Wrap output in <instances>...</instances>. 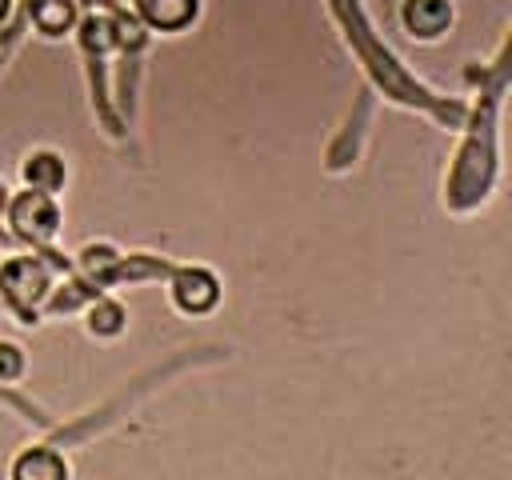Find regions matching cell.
Segmentation results:
<instances>
[{
	"instance_id": "2",
	"label": "cell",
	"mask_w": 512,
	"mask_h": 480,
	"mask_svg": "<svg viewBox=\"0 0 512 480\" xmlns=\"http://www.w3.org/2000/svg\"><path fill=\"white\" fill-rule=\"evenodd\" d=\"M8 224H12V232H16L20 240H28L32 248H44V244H52V236H56V228H60V208H56L52 192L28 188V192H20V196L12 200Z\"/></svg>"
},
{
	"instance_id": "7",
	"label": "cell",
	"mask_w": 512,
	"mask_h": 480,
	"mask_svg": "<svg viewBox=\"0 0 512 480\" xmlns=\"http://www.w3.org/2000/svg\"><path fill=\"white\" fill-rule=\"evenodd\" d=\"M20 176H24V184L28 188H36V192H60L64 188V180H68V168H64V160L56 156V152H32L24 164H20Z\"/></svg>"
},
{
	"instance_id": "1",
	"label": "cell",
	"mask_w": 512,
	"mask_h": 480,
	"mask_svg": "<svg viewBox=\"0 0 512 480\" xmlns=\"http://www.w3.org/2000/svg\"><path fill=\"white\" fill-rule=\"evenodd\" d=\"M52 288V272L44 260L36 256H16L8 264H0V292L4 300L24 316V320H36V308L44 304Z\"/></svg>"
},
{
	"instance_id": "8",
	"label": "cell",
	"mask_w": 512,
	"mask_h": 480,
	"mask_svg": "<svg viewBox=\"0 0 512 480\" xmlns=\"http://www.w3.org/2000/svg\"><path fill=\"white\" fill-rule=\"evenodd\" d=\"M124 320H128V312H124V304L112 300V296H96V300L88 304V312H84V328H88L92 336H120V332H124Z\"/></svg>"
},
{
	"instance_id": "9",
	"label": "cell",
	"mask_w": 512,
	"mask_h": 480,
	"mask_svg": "<svg viewBox=\"0 0 512 480\" xmlns=\"http://www.w3.org/2000/svg\"><path fill=\"white\" fill-rule=\"evenodd\" d=\"M32 24L44 36H64L76 24V0H36L32 4Z\"/></svg>"
},
{
	"instance_id": "6",
	"label": "cell",
	"mask_w": 512,
	"mask_h": 480,
	"mask_svg": "<svg viewBox=\"0 0 512 480\" xmlns=\"http://www.w3.org/2000/svg\"><path fill=\"white\" fill-rule=\"evenodd\" d=\"M140 8V20L148 28H160V32H180L184 24L196 20L200 12V0H136Z\"/></svg>"
},
{
	"instance_id": "5",
	"label": "cell",
	"mask_w": 512,
	"mask_h": 480,
	"mask_svg": "<svg viewBox=\"0 0 512 480\" xmlns=\"http://www.w3.org/2000/svg\"><path fill=\"white\" fill-rule=\"evenodd\" d=\"M12 476L16 480H64L68 476V460L56 448L36 444V448H24L12 460Z\"/></svg>"
},
{
	"instance_id": "10",
	"label": "cell",
	"mask_w": 512,
	"mask_h": 480,
	"mask_svg": "<svg viewBox=\"0 0 512 480\" xmlns=\"http://www.w3.org/2000/svg\"><path fill=\"white\" fill-rule=\"evenodd\" d=\"M80 44L88 52H108L116 48V20L112 16H84L80 24Z\"/></svg>"
},
{
	"instance_id": "4",
	"label": "cell",
	"mask_w": 512,
	"mask_h": 480,
	"mask_svg": "<svg viewBox=\"0 0 512 480\" xmlns=\"http://www.w3.org/2000/svg\"><path fill=\"white\" fill-rule=\"evenodd\" d=\"M400 24L412 40H440L456 24V4L452 0H400Z\"/></svg>"
},
{
	"instance_id": "12",
	"label": "cell",
	"mask_w": 512,
	"mask_h": 480,
	"mask_svg": "<svg viewBox=\"0 0 512 480\" xmlns=\"http://www.w3.org/2000/svg\"><path fill=\"white\" fill-rule=\"evenodd\" d=\"M24 376V352L12 340H0V384H12Z\"/></svg>"
},
{
	"instance_id": "3",
	"label": "cell",
	"mask_w": 512,
	"mask_h": 480,
	"mask_svg": "<svg viewBox=\"0 0 512 480\" xmlns=\"http://www.w3.org/2000/svg\"><path fill=\"white\" fill-rule=\"evenodd\" d=\"M216 300H220V280L208 268L188 264V268H180L172 276V304L184 316H204V312L216 308Z\"/></svg>"
},
{
	"instance_id": "11",
	"label": "cell",
	"mask_w": 512,
	"mask_h": 480,
	"mask_svg": "<svg viewBox=\"0 0 512 480\" xmlns=\"http://www.w3.org/2000/svg\"><path fill=\"white\" fill-rule=\"evenodd\" d=\"M116 264H120V256H116V248H108V244H84V252H80V268H84L88 276L108 272V268H116Z\"/></svg>"
},
{
	"instance_id": "13",
	"label": "cell",
	"mask_w": 512,
	"mask_h": 480,
	"mask_svg": "<svg viewBox=\"0 0 512 480\" xmlns=\"http://www.w3.org/2000/svg\"><path fill=\"white\" fill-rule=\"evenodd\" d=\"M8 8H12V0H0V20L8 16Z\"/></svg>"
}]
</instances>
